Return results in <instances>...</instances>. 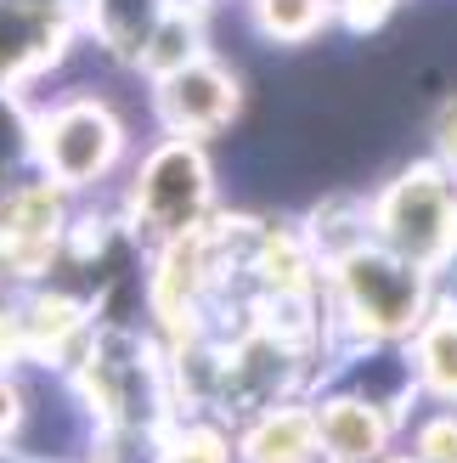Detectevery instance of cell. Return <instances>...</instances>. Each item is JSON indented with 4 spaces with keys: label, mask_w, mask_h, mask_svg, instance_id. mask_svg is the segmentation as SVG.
<instances>
[{
    "label": "cell",
    "mask_w": 457,
    "mask_h": 463,
    "mask_svg": "<svg viewBox=\"0 0 457 463\" xmlns=\"http://www.w3.org/2000/svg\"><path fill=\"white\" fill-rule=\"evenodd\" d=\"M316 441L333 463H378L390 452V419L368 396H333L316 407Z\"/></svg>",
    "instance_id": "7"
},
{
    "label": "cell",
    "mask_w": 457,
    "mask_h": 463,
    "mask_svg": "<svg viewBox=\"0 0 457 463\" xmlns=\"http://www.w3.org/2000/svg\"><path fill=\"white\" fill-rule=\"evenodd\" d=\"M328 288H333V311L350 322V334L368 345H390L418 334V322L429 317V271L401 260L384 243H356L328 260Z\"/></svg>",
    "instance_id": "1"
},
{
    "label": "cell",
    "mask_w": 457,
    "mask_h": 463,
    "mask_svg": "<svg viewBox=\"0 0 457 463\" xmlns=\"http://www.w3.org/2000/svg\"><path fill=\"white\" fill-rule=\"evenodd\" d=\"M373 238L401 260L435 271L457 249V175L446 165H413L368 203Z\"/></svg>",
    "instance_id": "2"
},
{
    "label": "cell",
    "mask_w": 457,
    "mask_h": 463,
    "mask_svg": "<svg viewBox=\"0 0 457 463\" xmlns=\"http://www.w3.org/2000/svg\"><path fill=\"white\" fill-rule=\"evenodd\" d=\"M90 23H97V40L119 57H135L142 40L153 34V23L170 12V0H85Z\"/></svg>",
    "instance_id": "10"
},
{
    "label": "cell",
    "mask_w": 457,
    "mask_h": 463,
    "mask_svg": "<svg viewBox=\"0 0 457 463\" xmlns=\"http://www.w3.org/2000/svg\"><path fill=\"white\" fill-rule=\"evenodd\" d=\"M435 153H441V165L457 175V97H446L435 108Z\"/></svg>",
    "instance_id": "15"
},
{
    "label": "cell",
    "mask_w": 457,
    "mask_h": 463,
    "mask_svg": "<svg viewBox=\"0 0 457 463\" xmlns=\"http://www.w3.org/2000/svg\"><path fill=\"white\" fill-rule=\"evenodd\" d=\"M248 12H255V29L266 40L300 45L333 17V0H248Z\"/></svg>",
    "instance_id": "11"
},
{
    "label": "cell",
    "mask_w": 457,
    "mask_h": 463,
    "mask_svg": "<svg viewBox=\"0 0 457 463\" xmlns=\"http://www.w3.org/2000/svg\"><path fill=\"white\" fill-rule=\"evenodd\" d=\"M248 463H316L322 441H316V412L311 407H266L255 424H248L243 441Z\"/></svg>",
    "instance_id": "8"
},
{
    "label": "cell",
    "mask_w": 457,
    "mask_h": 463,
    "mask_svg": "<svg viewBox=\"0 0 457 463\" xmlns=\"http://www.w3.org/2000/svg\"><path fill=\"white\" fill-rule=\"evenodd\" d=\"M441 266H446V271H452V288H446V294H441V299H446V306H441V311H452V317H457V249H452V254H446V260H441Z\"/></svg>",
    "instance_id": "17"
},
{
    "label": "cell",
    "mask_w": 457,
    "mask_h": 463,
    "mask_svg": "<svg viewBox=\"0 0 457 463\" xmlns=\"http://www.w3.org/2000/svg\"><path fill=\"white\" fill-rule=\"evenodd\" d=\"M17 424H23V396L12 379H0V441H12Z\"/></svg>",
    "instance_id": "16"
},
{
    "label": "cell",
    "mask_w": 457,
    "mask_h": 463,
    "mask_svg": "<svg viewBox=\"0 0 457 463\" xmlns=\"http://www.w3.org/2000/svg\"><path fill=\"white\" fill-rule=\"evenodd\" d=\"M418 463H457V412H452V407L441 412V419H429V424H424Z\"/></svg>",
    "instance_id": "14"
},
{
    "label": "cell",
    "mask_w": 457,
    "mask_h": 463,
    "mask_svg": "<svg viewBox=\"0 0 457 463\" xmlns=\"http://www.w3.org/2000/svg\"><path fill=\"white\" fill-rule=\"evenodd\" d=\"M158 463H232V447H226L220 430L192 424V430H175L170 441H158Z\"/></svg>",
    "instance_id": "12"
},
{
    "label": "cell",
    "mask_w": 457,
    "mask_h": 463,
    "mask_svg": "<svg viewBox=\"0 0 457 463\" xmlns=\"http://www.w3.org/2000/svg\"><path fill=\"white\" fill-rule=\"evenodd\" d=\"M34 158L57 187H97L125 158V125L97 97H68L34 119Z\"/></svg>",
    "instance_id": "3"
},
{
    "label": "cell",
    "mask_w": 457,
    "mask_h": 463,
    "mask_svg": "<svg viewBox=\"0 0 457 463\" xmlns=\"http://www.w3.org/2000/svg\"><path fill=\"white\" fill-rule=\"evenodd\" d=\"M333 12L350 34H378L384 23L401 12V0H333Z\"/></svg>",
    "instance_id": "13"
},
{
    "label": "cell",
    "mask_w": 457,
    "mask_h": 463,
    "mask_svg": "<svg viewBox=\"0 0 457 463\" xmlns=\"http://www.w3.org/2000/svg\"><path fill=\"white\" fill-rule=\"evenodd\" d=\"M238 102H243V85L226 62L215 57H192L181 62L175 74L153 80V108L158 119L170 125V136H215L238 119Z\"/></svg>",
    "instance_id": "5"
},
{
    "label": "cell",
    "mask_w": 457,
    "mask_h": 463,
    "mask_svg": "<svg viewBox=\"0 0 457 463\" xmlns=\"http://www.w3.org/2000/svg\"><path fill=\"white\" fill-rule=\"evenodd\" d=\"M210 203H215V175L187 136L153 147L147 165L130 181V226H142L158 243H175L187 232H198L210 221Z\"/></svg>",
    "instance_id": "4"
},
{
    "label": "cell",
    "mask_w": 457,
    "mask_h": 463,
    "mask_svg": "<svg viewBox=\"0 0 457 463\" xmlns=\"http://www.w3.org/2000/svg\"><path fill=\"white\" fill-rule=\"evenodd\" d=\"M413 379H418L441 407H457V317H452V311L418 322Z\"/></svg>",
    "instance_id": "9"
},
{
    "label": "cell",
    "mask_w": 457,
    "mask_h": 463,
    "mask_svg": "<svg viewBox=\"0 0 457 463\" xmlns=\"http://www.w3.org/2000/svg\"><path fill=\"white\" fill-rule=\"evenodd\" d=\"M74 34L68 0H0V90L29 85Z\"/></svg>",
    "instance_id": "6"
}]
</instances>
